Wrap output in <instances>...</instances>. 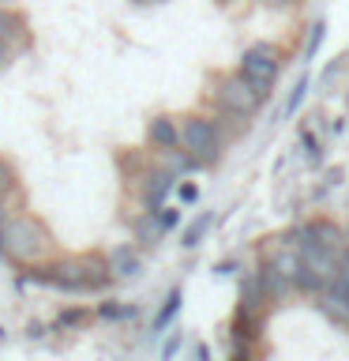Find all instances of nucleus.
Here are the masks:
<instances>
[{
    "instance_id": "1",
    "label": "nucleus",
    "mask_w": 349,
    "mask_h": 361,
    "mask_svg": "<svg viewBox=\"0 0 349 361\" xmlns=\"http://www.w3.org/2000/svg\"><path fill=\"white\" fill-rule=\"evenodd\" d=\"M0 256L11 259L19 267H38V264H49L53 256V233L49 226L34 214H23V211H11L4 230H0Z\"/></svg>"
},
{
    "instance_id": "2",
    "label": "nucleus",
    "mask_w": 349,
    "mask_h": 361,
    "mask_svg": "<svg viewBox=\"0 0 349 361\" xmlns=\"http://www.w3.org/2000/svg\"><path fill=\"white\" fill-rule=\"evenodd\" d=\"M180 151L196 158L199 169L214 166L225 151V132L218 117H203V113H188L180 117Z\"/></svg>"
},
{
    "instance_id": "3",
    "label": "nucleus",
    "mask_w": 349,
    "mask_h": 361,
    "mask_svg": "<svg viewBox=\"0 0 349 361\" xmlns=\"http://www.w3.org/2000/svg\"><path fill=\"white\" fill-rule=\"evenodd\" d=\"M267 102V94L259 87H252L241 72L233 75H222L218 83H214V106H218V113H225V117H236V121H252L259 106Z\"/></svg>"
},
{
    "instance_id": "4",
    "label": "nucleus",
    "mask_w": 349,
    "mask_h": 361,
    "mask_svg": "<svg viewBox=\"0 0 349 361\" xmlns=\"http://www.w3.org/2000/svg\"><path fill=\"white\" fill-rule=\"evenodd\" d=\"M236 72H241L252 87H259L263 94H270L281 75V49L274 42H259V45H248L241 53V64H236Z\"/></svg>"
},
{
    "instance_id": "5",
    "label": "nucleus",
    "mask_w": 349,
    "mask_h": 361,
    "mask_svg": "<svg viewBox=\"0 0 349 361\" xmlns=\"http://www.w3.org/2000/svg\"><path fill=\"white\" fill-rule=\"evenodd\" d=\"M297 252H300V267L308 271L323 290L334 286L338 267H342V252H334V248H326L319 241H304V245H297Z\"/></svg>"
},
{
    "instance_id": "6",
    "label": "nucleus",
    "mask_w": 349,
    "mask_h": 361,
    "mask_svg": "<svg viewBox=\"0 0 349 361\" xmlns=\"http://www.w3.org/2000/svg\"><path fill=\"white\" fill-rule=\"evenodd\" d=\"M177 188V177L162 166H151L139 173V200H143V211H158L162 203L169 200V192Z\"/></svg>"
},
{
    "instance_id": "7",
    "label": "nucleus",
    "mask_w": 349,
    "mask_h": 361,
    "mask_svg": "<svg viewBox=\"0 0 349 361\" xmlns=\"http://www.w3.org/2000/svg\"><path fill=\"white\" fill-rule=\"evenodd\" d=\"M45 267H49V286H53V290L90 293V290H87V275H83V256H64V259L45 264Z\"/></svg>"
},
{
    "instance_id": "8",
    "label": "nucleus",
    "mask_w": 349,
    "mask_h": 361,
    "mask_svg": "<svg viewBox=\"0 0 349 361\" xmlns=\"http://www.w3.org/2000/svg\"><path fill=\"white\" fill-rule=\"evenodd\" d=\"M252 282H255V290L263 293V301H267V305H281V301H286L289 293H293V282H289L286 275H278V271L270 267L267 259H263V264L255 267Z\"/></svg>"
},
{
    "instance_id": "9",
    "label": "nucleus",
    "mask_w": 349,
    "mask_h": 361,
    "mask_svg": "<svg viewBox=\"0 0 349 361\" xmlns=\"http://www.w3.org/2000/svg\"><path fill=\"white\" fill-rule=\"evenodd\" d=\"M146 143L154 147V154L180 147V117H169V113L151 117V121H146Z\"/></svg>"
},
{
    "instance_id": "10",
    "label": "nucleus",
    "mask_w": 349,
    "mask_h": 361,
    "mask_svg": "<svg viewBox=\"0 0 349 361\" xmlns=\"http://www.w3.org/2000/svg\"><path fill=\"white\" fill-rule=\"evenodd\" d=\"M0 42L4 45H11V53L15 49H27V16L23 11H15V8H0Z\"/></svg>"
},
{
    "instance_id": "11",
    "label": "nucleus",
    "mask_w": 349,
    "mask_h": 361,
    "mask_svg": "<svg viewBox=\"0 0 349 361\" xmlns=\"http://www.w3.org/2000/svg\"><path fill=\"white\" fill-rule=\"evenodd\" d=\"M106 259H109L113 279H135L143 271V256L135 245H117L113 252H106Z\"/></svg>"
},
{
    "instance_id": "12",
    "label": "nucleus",
    "mask_w": 349,
    "mask_h": 361,
    "mask_svg": "<svg viewBox=\"0 0 349 361\" xmlns=\"http://www.w3.org/2000/svg\"><path fill=\"white\" fill-rule=\"evenodd\" d=\"M315 305H319V312H323L334 327H349V298H345L342 290L326 286L323 293H315Z\"/></svg>"
},
{
    "instance_id": "13",
    "label": "nucleus",
    "mask_w": 349,
    "mask_h": 361,
    "mask_svg": "<svg viewBox=\"0 0 349 361\" xmlns=\"http://www.w3.org/2000/svg\"><path fill=\"white\" fill-rule=\"evenodd\" d=\"M83 275H87V290H106L109 282H117L113 271H109V259L101 252H87L83 256Z\"/></svg>"
},
{
    "instance_id": "14",
    "label": "nucleus",
    "mask_w": 349,
    "mask_h": 361,
    "mask_svg": "<svg viewBox=\"0 0 349 361\" xmlns=\"http://www.w3.org/2000/svg\"><path fill=\"white\" fill-rule=\"evenodd\" d=\"M158 166H162V169H169V173H173L177 180L180 177H188V173H196V158H191V154H184V151H180V147H173V151H158Z\"/></svg>"
},
{
    "instance_id": "15",
    "label": "nucleus",
    "mask_w": 349,
    "mask_h": 361,
    "mask_svg": "<svg viewBox=\"0 0 349 361\" xmlns=\"http://www.w3.org/2000/svg\"><path fill=\"white\" fill-rule=\"evenodd\" d=\"M165 230L158 226V214L154 211H143L139 219H135V241L139 245H158V237H162Z\"/></svg>"
},
{
    "instance_id": "16",
    "label": "nucleus",
    "mask_w": 349,
    "mask_h": 361,
    "mask_svg": "<svg viewBox=\"0 0 349 361\" xmlns=\"http://www.w3.org/2000/svg\"><path fill=\"white\" fill-rule=\"evenodd\" d=\"M180 301H184V293L180 290H169V298L162 301V309H158V316H154V335H162L169 324H173V316L180 312Z\"/></svg>"
},
{
    "instance_id": "17",
    "label": "nucleus",
    "mask_w": 349,
    "mask_h": 361,
    "mask_svg": "<svg viewBox=\"0 0 349 361\" xmlns=\"http://www.w3.org/2000/svg\"><path fill=\"white\" fill-rule=\"evenodd\" d=\"M210 226H214V214H210V211H203L196 222H188V226H184V233H180V245H184V248H196L203 237H207Z\"/></svg>"
},
{
    "instance_id": "18",
    "label": "nucleus",
    "mask_w": 349,
    "mask_h": 361,
    "mask_svg": "<svg viewBox=\"0 0 349 361\" xmlns=\"http://www.w3.org/2000/svg\"><path fill=\"white\" fill-rule=\"evenodd\" d=\"M15 192H19V173H15V166L0 154V200H11Z\"/></svg>"
},
{
    "instance_id": "19",
    "label": "nucleus",
    "mask_w": 349,
    "mask_h": 361,
    "mask_svg": "<svg viewBox=\"0 0 349 361\" xmlns=\"http://www.w3.org/2000/svg\"><path fill=\"white\" fill-rule=\"evenodd\" d=\"M304 94H308V75H300L297 83H293V94L286 98V109H281V113H286V117H293V113L300 109V102H304Z\"/></svg>"
},
{
    "instance_id": "20",
    "label": "nucleus",
    "mask_w": 349,
    "mask_h": 361,
    "mask_svg": "<svg viewBox=\"0 0 349 361\" xmlns=\"http://www.w3.org/2000/svg\"><path fill=\"white\" fill-rule=\"evenodd\" d=\"M154 214H158V226H162L165 233H169V230H177V226H180V207H169V203H162V207H158Z\"/></svg>"
},
{
    "instance_id": "21",
    "label": "nucleus",
    "mask_w": 349,
    "mask_h": 361,
    "mask_svg": "<svg viewBox=\"0 0 349 361\" xmlns=\"http://www.w3.org/2000/svg\"><path fill=\"white\" fill-rule=\"evenodd\" d=\"M98 316H106V320H128V316H135L132 305H101Z\"/></svg>"
},
{
    "instance_id": "22",
    "label": "nucleus",
    "mask_w": 349,
    "mask_h": 361,
    "mask_svg": "<svg viewBox=\"0 0 349 361\" xmlns=\"http://www.w3.org/2000/svg\"><path fill=\"white\" fill-rule=\"evenodd\" d=\"M173 192H177L180 203H196V200H199V185H196V180H177Z\"/></svg>"
},
{
    "instance_id": "23",
    "label": "nucleus",
    "mask_w": 349,
    "mask_h": 361,
    "mask_svg": "<svg viewBox=\"0 0 349 361\" xmlns=\"http://www.w3.org/2000/svg\"><path fill=\"white\" fill-rule=\"evenodd\" d=\"M334 290H342L349 298V248L342 252V267H338V279H334Z\"/></svg>"
},
{
    "instance_id": "24",
    "label": "nucleus",
    "mask_w": 349,
    "mask_h": 361,
    "mask_svg": "<svg viewBox=\"0 0 349 361\" xmlns=\"http://www.w3.org/2000/svg\"><path fill=\"white\" fill-rule=\"evenodd\" d=\"M323 23H315V27H312V38H308V49H304V61H312V56H315V49H319V42H323Z\"/></svg>"
},
{
    "instance_id": "25",
    "label": "nucleus",
    "mask_w": 349,
    "mask_h": 361,
    "mask_svg": "<svg viewBox=\"0 0 349 361\" xmlns=\"http://www.w3.org/2000/svg\"><path fill=\"white\" fill-rule=\"evenodd\" d=\"M180 343H184V338H180V331H173L165 338V346H162V361H173L177 357V350H180Z\"/></svg>"
},
{
    "instance_id": "26",
    "label": "nucleus",
    "mask_w": 349,
    "mask_h": 361,
    "mask_svg": "<svg viewBox=\"0 0 349 361\" xmlns=\"http://www.w3.org/2000/svg\"><path fill=\"white\" fill-rule=\"evenodd\" d=\"M79 320H87V312H83V309H72L68 316H61V327H72V324H79Z\"/></svg>"
},
{
    "instance_id": "27",
    "label": "nucleus",
    "mask_w": 349,
    "mask_h": 361,
    "mask_svg": "<svg viewBox=\"0 0 349 361\" xmlns=\"http://www.w3.org/2000/svg\"><path fill=\"white\" fill-rule=\"evenodd\" d=\"M11 56H15V53H11V45H4V42H0V72H4V68L11 64Z\"/></svg>"
},
{
    "instance_id": "28",
    "label": "nucleus",
    "mask_w": 349,
    "mask_h": 361,
    "mask_svg": "<svg viewBox=\"0 0 349 361\" xmlns=\"http://www.w3.org/2000/svg\"><path fill=\"white\" fill-rule=\"evenodd\" d=\"M8 214H11V203H8V200H0V230H4V222H8Z\"/></svg>"
},
{
    "instance_id": "29",
    "label": "nucleus",
    "mask_w": 349,
    "mask_h": 361,
    "mask_svg": "<svg viewBox=\"0 0 349 361\" xmlns=\"http://www.w3.org/2000/svg\"><path fill=\"white\" fill-rule=\"evenodd\" d=\"M267 4H274V8H289V4H300V0H267Z\"/></svg>"
},
{
    "instance_id": "30",
    "label": "nucleus",
    "mask_w": 349,
    "mask_h": 361,
    "mask_svg": "<svg viewBox=\"0 0 349 361\" xmlns=\"http://www.w3.org/2000/svg\"><path fill=\"white\" fill-rule=\"evenodd\" d=\"M196 357H199V361H210V350H207V346H199V350H196Z\"/></svg>"
},
{
    "instance_id": "31",
    "label": "nucleus",
    "mask_w": 349,
    "mask_h": 361,
    "mask_svg": "<svg viewBox=\"0 0 349 361\" xmlns=\"http://www.w3.org/2000/svg\"><path fill=\"white\" fill-rule=\"evenodd\" d=\"M132 4H158V0H132Z\"/></svg>"
},
{
    "instance_id": "32",
    "label": "nucleus",
    "mask_w": 349,
    "mask_h": 361,
    "mask_svg": "<svg viewBox=\"0 0 349 361\" xmlns=\"http://www.w3.org/2000/svg\"><path fill=\"white\" fill-rule=\"evenodd\" d=\"M233 361H248V354H236V357H233Z\"/></svg>"
},
{
    "instance_id": "33",
    "label": "nucleus",
    "mask_w": 349,
    "mask_h": 361,
    "mask_svg": "<svg viewBox=\"0 0 349 361\" xmlns=\"http://www.w3.org/2000/svg\"><path fill=\"white\" fill-rule=\"evenodd\" d=\"M345 248H349V226H345Z\"/></svg>"
}]
</instances>
